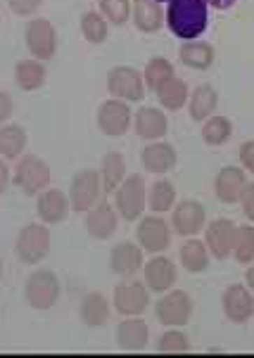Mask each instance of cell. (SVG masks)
<instances>
[{
    "label": "cell",
    "mask_w": 254,
    "mask_h": 358,
    "mask_svg": "<svg viewBox=\"0 0 254 358\" xmlns=\"http://www.w3.org/2000/svg\"><path fill=\"white\" fill-rule=\"evenodd\" d=\"M157 351L160 354H188L190 339L178 327H169L164 335L160 337V342H157Z\"/></svg>",
    "instance_id": "cell-38"
},
{
    "label": "cell",
    "mask_w": 254,
    "mask_h": 358,
    "mask_svg": "<svg viewBox=\"0 0 254 358\" xmlns=\"http://www.w3.org/2000/svg\"><path fill=\"white\" fill-rule=\"evenodd\" d=\"M10 180H12V176H10V166H8V162H5L3 157H0V195H3V192L8 190Z\"/></svg>",
    "instance_id": "cell-44"
},
{
    "label": "cell",
    "mask_w": 254,
    "mask_h": 358,
    "mask_svg": "<svg viewBox=\"0 0 254 358\" xmlns=\"http://www.w3.org/2000/svg\"><path fill=\"white\" fill-rule=\"evenodd\" d=\"M71 211V202L69 195L64 190H57V187H45L43 192L36 199V214L48 226H57L62 223Z\"/></svg>",
    "instance_id": "cell-18"
},
{
    "label": "cell",
    "mask_w": 254,
    "mask_h": 358,
    "mask_svg": "<svg viewBox=\"0 0 254 358\" xmlns=\"http://www.w3.org/2000/svg\"><path fill=\"white\" fill-rule=\"evenodd\" d=\"M245 285L252 289V294H254V264H250V268H247V273H245Z\"/></svg>",
    "instance_id": "cell-46"
},
{
    "label": "cell",
    "mask_w": 254,
    "mask_h": 358,
    "mask_svg": "<svg viewBox=\"0 0 254 358\" xmlns=\"http://www.w3.org/2000/svg\"><path fill=\"white\" fill-rule=\"evenodd\" d=\"M15 185L20 187L27 197L41 195L45 187H50L52 180V171L48 166L45 159H41L38 155L24 152L15 164V176H12Z\"/></svg>",
    "instance_id": "cell-2"
},
{
    "label": "cell",
    "mask_w": 254,
    "mask_h": 358,
    "mask_svg": "<svg viewBox=\"0 0 254 358\" xmlns=\"http://www.w3.org/2000/svg\"><path fill=\"white\" fill-rule=\"evenodd\" d=\"M24 41H27V48H29V52H31V57L43 59V62L55 57L57 31L50 20H43V17L29 20L27 29H24Z\"/></svg>",
    "instance_id": "cell-11"
},
{
    "label": "cell",
    "mask_w": 254,
    "mask_h": 358,
    "mask_svg": "<svg viewBox=\"0 0 254 358\" xmlns=\"http://www.w3.org/2000/svg\"><path fill=\"white\" fill-rule=\"evenodd\" d=\"M216 107H219V93H216L214 86H209V83H199L195 90H190L188 112L195 121L209 119L211 114H216Z\"/></svg>",
    "instance_id": "cell-27"
},
{
    "label": "cell",
    "mask_w": 254,
    "mask_h": 358,
    "mask_svg": "<svg viewBox=\"0 0 254 358\" xmlns=\"http://www.w3.org/2000/svg\"><path fill=\"white\" fill-rule=\"evenodd\" d=\"M52 250V233L48 228V223H29L20 230L15 242V254L22 264L36 266L41 264Z\"/></svg>",
    "instance_id": "cell-3"
},
{
    "label": "cell",
    "mask_w": 254,
    "mask_h": 358,
    "mask_svg": "<svg viewBox=\"0 0 254 358\" xmlns=\"http://www.w3.org/2000/svg\"><path fill=\"white\" fill-rule=\"evenodd\" d=\"M107 90H110L112 98L138 102L145 95V78L136 66H112L110 74H107Z\"/></svg>",
    "instance_id": "cell-10"
},
{
    "label": "cell",
    "mask_w": 254,
    "mask_h": 358,
    "mask_svg": "<svg viewBox=\"0 0 254 358\" xmlns=\"http://www.w3.org/2000/svg\"><path fill=\"white\" fill-rule=\"evenodd\" d=\"M119 226V214L114 209V204L110 202H100L95 206H90L86 211V230L93 240H110L114 233H117Z\"/></svg>",
    "instance_id": "cell-20"
},
{
    "label": "cell",
    "mask_w": 254,
    "mask_h": 358,
    "mask_svg": "<svg viewBox=\"0 0 254 358\" xmlns=\"http://www.w3.org/2000/svg\"><path fill=\"white\" fill-rule=\"evenodd\" d=\"M110 301L102 292H88L81 299V306H78V315L88 327H102L110 320Z\"/></svg>",
    "instance_id": "cell-30"
},
{
    "label": "cell",
    "mask_w": 254,
    "mask_h": 358,
    "mask_svg": "<svg viewBox=\"0 0 254 358\" xmlns=\"http://www.w3.org/2000/svg\"><path fill=\"white\" fill-rule=\"evenodd\" d=\"M223 315L231 323L243 325L254 315V294L247 285H228L221 296Z\"/></svg>",
    "instance_id": "cell-15"
},
{
    "label": "cell",
    "mask_w": 254,
    "mask_h": 358,
    "mask_svg": "<svg viewBox=\"0 0 254 358\" xmlns=\"http://www.w3.org/2000/svg\"><path fill=\"white\" fill-rule=\"evenodd\" d=\"M133 131L138 138L153 143V141H164L169 133V119L162 107H150L143 105L133 112Z\"/></svg>",
    "instance_id": "cell-16"
},
{
    "label": "cell",
    "mask_w": 254,
    "mask_h": 358,
    "mask_svg": "<svg viewBox=\"0 0 254 358\" xmlns=\"http://www.w3.org/2000/svg\"><path fill=\"white\" fill-rule=\"evenodd\" d=\"M233 257L243 266L254 264V226H238V238H235Z\"/></svg>",
    "instance_id": "cell-39"
},
{
    "label": "cell",
    "mask_w": 254,
    "mask_h": 358,
    "mask_svg": "<svg viewBox=\"0 0 254 358\" xmlns=\"http://www.w3.org/2000/svg\"><path fill=\"white\" fill-rule=\"evenodd\" d=\"M207 5H211V8H216V10H228L235 5V0H207Z\"/></svg>",
    "instance_id": "cell-45"
},
{
    "label": "cell",
    "mask_w": 254,
    "mask_h": 358,
    "mask_svg": "<svg viewBox=\"0 0 254 358\" xmlns=\"http://www.w3.org/2000/svg\"><path fill=\"white\" fill-rule=\"evenodd\" d=\"M155 93H157V100H160L162 109H169V112H176V109L185 107L190 90H188V83H185L183 78L174 74L171 78H167V81L162 83V86L157 88Z\"/></svg>",
    "instance_id": "cell-31"
},
{
    "label": "cell",
    "mask_w": 254,
    "mask_h": 358,
    "mask_svg": "<svg viewBox=\"0 0 254 358\" xmlns=\"http://www.w3.org/2000/svg\"><path fill=\"white\" fill-rule=\"evenodd\" d=\"M178 57H181V62L188 66V69L204 71L214 64L216 52H214V45L207 43V41L192 38V41H183V43H181Z\"/></svg>",
    "instance_id": "cell-25"
},
{
    "label": "cell",
    "mask_w": 254,
    "mask_h": 358,
    "mask_svg": "<svg viewBox=\"0 0 254 358\" xmlns=\"http://www.w3.org/2000/svg\"><path fill=\"white\" fill-rule=\"evenodd\" d=\"M171 223H167L162 214L153 216H141L138 218V228H136V240L143 247V252L148 254H162L169 250L171 245Z\"/></svg>",
    "instance_id": "cell-6"
},
{
    "label": "cell",
    "mask_w": 254,
    "mask_h": 358,
    "mask_svg": "<svg viewBox=\"0 0 254 358\" xmlns=\"http://www.w3.org/2000/svg\"><path fill=\"white\" fill-rule=\"evenodd\" d=\"M102 195V178H100V169H81L74 178H71L69 187V202L71 209L78 214H86L90 206H95L100 202Z\"/></svg>",
    "instance_id": "cell-7"
},
{
    "label": "cell",
    "mask_w": 254,
    "mask_h": 358,
    "mask_svg": "<svg viewBox=\"0 0 254 358\" xmlns=\"http://www.w3.org/2000/svg\"><path fill=\"white\" fill-rule=\"evenodd\" d=\"M155 315L164 327H183L192 315V299L183 289H169L155 304Z\"/></svg>",
    "instance_id": "cell-8"
},
{
    "label": "cell",
    "mask_w": 254,
    "mask_h": 358,
    "mask_svg": "<svg viewBox=\"0 0 254 358\" xmlns=\"http://www.w3.org/2000/svg\"><path fill=\"white\" fill-rule=\"evenodd\" d=\"M10 10L20 17H34L38 8L43 5V0H8Z\"/></svg>",
    "instance_id": "cell-40"
},
{
    "label": "cell",
    "mask_w": 254,
    "mask_h": 358,
    "mask_svg": "<svg viewBox=\"0 0 254 358\" xmlns=\"http://www.w3.org/2000/svg\"><path fill=\"white\" fill-rule=\"evenodd\" d=\"M114 311L119 315H143L150 306V289L141 280H124L114 287Z\"/></svg>",
    "instance_id": "cell-12"
},
{
    "label": "cell",
    "mask_w": 254,
    "mask_h": 358,
    "mask_svg": "<svg viewBox=\"0 0 254 358\" xmlns=\"http://www.w3.org/2000/svg\"><path fill=\"white\" fill-rule=\"evenodd\" d=\"M207 228V209L197 199H181L171 209V230L181 238H195Z\"/></svg>",
    "instance_id": "cell-9"
},
{
    "label": "cell",
    "mask_w": 254,
    "mask_h": 358,
    "mask_svg": "<svg viewBox=\"0 0 254 358\" xmlns=\"http://www.w3.org/2000/svg\"><path fill=\"white\" fill-rule=\"evenodd\" d=\"M157 3H167V0H157Z\"/></svg>",
    "instance_id": "cell-48"
},
{
    "label": "cell",
    "mask_w": 254,
    "mask_h": 358,
    "mask_svg": "<svg viewBox=\"0 0 254 358\" xmlns=\"http://www.w3.org/2000/svg\"><path fill=\"white\" fill-rule=\"evenodd\" d=\"M240 164H243L245 171L254 176V141H245L240 145Z\"/></svg>",
    "instance_id": "cell-42"
},
{
    "label": "cell",
    "mask_w": 254,
    "mask_h": 358,
    "mask_svg": "<svg viewBox=\"0 0 254 358\" xmlns=\"http://www.w3.org/2000/svg\"><path fill=\"white\" fill-rule=\"evenodd\" d=\"M238 204H243V214L247 216V221L254 223V180L245 185V190H243V195H240Z\"/></svg>",
    "instance_id": "cell-41"
},
{
    "label": "cell",
    "mask_w": 254,
    "mask_h": 358,
    "mask_svg": "<svg viewBox=\"0 0 254 358\" xmlns=\"http://www.w3.org/2000/svg\"><path fill=\"white\" fill-rule=\"evenodd\" d=\"M119 349L124 351H143L150 342V327L141 315H126L114 332Z\"/></svg>",
    "instance_id": "cell-23"
},
{
    "label": "cell",
    "mask_w": 254,
    "mask_h": 358,
    "mask_svg": "<svg viewBox=\"0 0 254 358\" xmlns=\"http://www.w3.org/2000/svg\"><path fill=\"white\" fill-rule=\"evenodd\" d=\"M148 206V183L141 173H129L114 190V209L124 221H138Z\"/></svg>",
    "instance_id": "cell-4"
},
{
    "label": "cell",
    "mask_w": 254,
    "mask_h": 358,
    "mask_svg": "<svg viewBox=\"0 0 254 358\" xmlns=\"http://www.w3.org/2000/svg\"><path fill=\"white\" fill-rule=\"evenodd\" d=\"M59 294H62V282H59L57 273L48 268L34 271L27 278V285H24L27 304L36 308V311H50L59 301Z\"/></svg>",
    "instance_id": "cell-5"
},
{
    "label": "cell",
    "mask_w": 254,
    "mask_h": 358,
    "mask_svg": "<svg viewBox=\"0 0 254 358\" xmlns=\"http://www.w3.org/2000/svg\"><path fill=\"white\" fill-rule=\"evenodd\" d=\"M145 266V252L136 242H119L110 252V271L119 278H133Z\"/></svg>",
    "instance_id": "cell-19"
},
{
    "label": "cell",
    "mask_w": 254,
    "mask_h": 358,
    "mask_svg": "<svg viewBox=\"0 0 254 358\" xmlns=\"http://www.w3.org/2000/svg\"><path fill=\"white\" fill-rule=\"evenodd\" d=\"M133 124V112L126 100L110 98L98 107V129L110 138H119Z\"/></svg>",
    "instance_id": "cell-14"
},
{
    "label": "cell",
    "mask_w": 254,
    "mask_h": 358,
    "mask_svg": "<svg viewBox=\"0 0 254 358\" xmlns=\"http://www.w3.org/2000/svg\"><path fill=\"white\" fill-rule=\"evenodd\" d=\"M0 280H3V257H0Z\"/></svg>",
    "instance_id": "cell-47"
},
{
    "label": "cell",
    "mask_w": 254,
    "mask_h": 358,
    "mask_svg": "<svg viewBox=\"0 0 254 358\" xmlns=\"http://www.w3.org/2000/svg\"><path fill=\"white\" fill-rule=\"evenodd\" d=\"M176 71H174V64L169 62L167 57H153L148 64H145V71H143V78H145V86L150 90H157L167 78H171Z\"/></svg>",
    "instance_id": "cell-36"
},
{
    "label": "cell",
    "mask_w": 254,
    "mask_h": 358,
    "mask_svg": "<svg viewBox=\"0 0 254 358\" xmlns=\"http://www.w3.org/2000/svg\"><path fill=\"white\" fill-rule=\"evenodd\" d=\"M29 136L27 129L20 124H3L0 126V157L3 159H20L27 150Z\"/></svg>",
    "instance_id": "cell-32"
},
{
    "label": "cell",
    "mask_w": 254,
    "mask_h": 358,
    "mask_svg": "<svg viewBox=\"0 0 254 358\" xmlns=\"http://www.w3.org/2000/svg\"><path fill=\"white\" fill-rule=\"evenodd\" d=\"M131 20L136 24L138 31L143 34H157L167 22L164 8L157 0H133Z\"/></svg>",
    "instance_id": "cell-24"
},
{
    "label": "cell",
    "mask_w": 254,
    "mask_h": 358,
    "mask_svg": "<svg viewBox=\"0 0 254 358\" xmlns=\"http://www.w3.org/2000/svg\"><path fill=\"white\" fill-rule=\"evenodd\" d=\"M247 171H243L240 166H223L214 178V192L216 199L223 204H238L240 195H243L245 185H247Z\"/></svg>",
    "instance_id": "cell-22"
},
{
    "label": "cell",
    "mask_w": 254,
    "mask_h": 358,
    "mask_svg": "<svg viewBox=\"0 0 254 358\" xmlns=\"http://www.w3.org/2000/svg\"><path fill=\"white\" fill-rule=\"evenodd\" d=\"M176 204V185L169 178H157L148 187V206L153 214H167Z\"/></svg>",
    "instance_id": "cell-33"
},
{
    "label": "cell",
    "mask_w": 254,
    "mask_h": 358,
    "mask_svg": "<svg viewBox=\"0 0 254 358\" xmlns=\"http://www.w3.org/2000/svg\"><path fill=\"white\" fill-rule=\"evenodd\" d=\"M131 12H133V0H100V15L112 27H122V24L129 22Z\"/></svg>",
    "instance_id": "cell-37"
},
{
    "label": "cell",
    "mask_w": 254,
    "mask_h": 358,
    "mask_svg": "<svg viewBox=\"0 0 254 358\" xmlns=\"http://www.w3.org/2000/svg\"><path fill=\"white\" fill-rule=\"evenodd\" d=\"M233 136V124L223 114H211L209 119L202 121V141L211 145V148H219L226 145Z\"/></svg>",
    "instance_id": "cell-34"
},
{
    "label": "cell",
    "mask_w": 254,
    "mask_h": 358,
    "mask_svg": "<svg viewBox=\"0 0 254 358\" xmlns=\"http://www.w3.org/2000/svg\"><path fill=\"white\" fill-rule=\"evenodd\" d=\"M129 176V166H126V157L117 150H110L102 157L100 164V178H102V192H114L122 180Z\"/></svg>",
    "instance_id": "cell-28"
},
{
    "label": "cell",
    "mask_w": 254,
    "mask_h": 358,
    "mask_svg": "<svg viewBox=\"0 0 254 358\" xmlns=\"http://www.w3.org/2000/svg\"><path fill=\"white\" fill-rule=\"evenodd\" d=\"M235 238H238V223L231 218H214L207 228H204V245L214 259H228L233 257Z\"/></svg>",
    "instance_id": "cell-13"
},
{
    "label": "cell",
    "mask_w": 254,
    "mask_h": 358,
    "mask_svg": "<svg viewBox=\"0 0 254 358\" xmlns=\"http://www.w3.org/2000/svg\"><path fill=\"white\" fill-rule=\"evenodd\" d=\"M143 278H145V285H148L150 292H157V294H164L169 289L176 285V278H178V268L169 257H162V254H155L148 264L143 266Z\"/></svg>",
    "instance_id": "cell-17"
},
{
    "label": "cell",
    "mask_w": 254,
    "mask_h": 358,
    "mask_svg": "<svg viewBox=\"0 0 254 358\" xmlns=\"http://www.w3.org/2000/svg\"><path fill=\"white\" fill-rule=\"evenodd\" d=\"M209 24L207 0H169L167 27L181 41H192L204 34Z\"/></svg>",
    "instance_id": "cell-1"
},
{
    "label": "cell",
    "mask_w": 254,
    "mask_h": 358,
    "mask_svg": "<svg viewBox=\"0 0 254 358\" xmlns=\"http://www.w3.org/2000/svg\"><path fill=\"white\" fill-rule=\"evenodd\" d=\"M12 112H15V100H12L10 93L0 90V126L8 124V119L12 117Z\"/></svg>",
    "instance_id": "cell-43"
},
{
    "label": "cell",
    "mask_w": 254,
    "mask_h": 358,
    "mask_svg": "<svg viewBox=\"0 0 254 358\" xmlns=\"http://www.w3.org/2000/svg\"><path fill=\"white\" fill-rule=\"evenodd\" d=\"M141 162L145 166L148 173H155V176H164L176 166L178 162V155H176V148L167 141H153L143 148L141 152Z\"/></svg>",
    "instance_id": "cell-21"
},
{
    "label": "cell",
    "mask_w": 254,
    "mask_h": 358,
    "mask_svg": "<svg viewBox=\"0 0 254 358\" xmlns=\"http://www.w3.org/2000/svg\"><path fill=\"white\" fill-rule=\"evenodd\" d=\"M81 34L88 43L100 45L110 36V22L100 15V10H88L81 15Z\"/></svg>",
    "instance_id": "cell-35"
},
{
    "label": "cell",
    "mask_w": 254,
    "mask_h": 358,
    "mask_svg": "<svg viewBox=\"0 0 254 358\" xmlns=\"http://www.w3.org/2000/svg\"><path fill=\"white\" fill-rule=\"evenodd\" d=\"M178 259H181V266L185 271L197 275V273H204L209 268V259L211 254L204 245V240H197V238H185L183 247L178 250Z\"/></svg>",
    "instance_id": "cell-29"
},
{
    "label": "cell",
    "mask_w": 254,
    "mask_h": 358,
    "mask_svg": "<svg viewBox=\"0 0 254 358\" xmlns=\"http://www.w3.org/2000/svg\"><path fill=\"white\" fill-rule=\"evenodd\" d=\"M48 78V69L43 64V59L36 57H24L15 64V81L22 90H38L45 86Z\"/></svg>",
    "instance_id": "cell-26"
}]
</instances>
